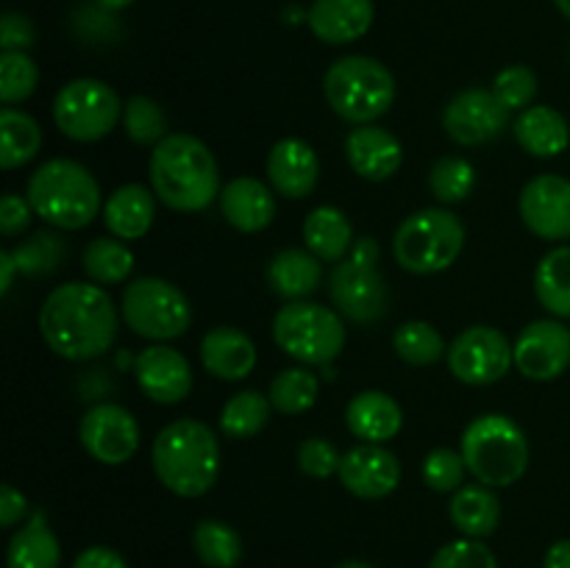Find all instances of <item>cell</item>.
I'll return each mask as SVG.
<instances>
[{"instance_id":"45","label":"cell","mask_w":570,"mask_h":568,"mask_svg":"<svg viewBox=\"0 0 570 568\" xmlns=\"http://www.w3.org/2000/svg\"><path fill=\"white\" fill-rule=\"evenodd\" d=\"M340 462H343V457L337 454V449L326 438H309L301 443L298 466L306 477L328 479L332 473L340 471Z\"/></svg>"},{"instance_id":"17","label":"cell","mask_w":570,"mask_h":568,"mask_svg":"<svg viewBox=\"0 0 570 568\" xmlns=\"http://www.w3.org/2000/svg\"><path fill=\"white\" fill-rule=\"evenodd\" d=\"M340 482L356 499H384L401 484V462L379 443H362L340 462Z\"/></svg>"},{"instance_id":"18","label":"cell","mask_w":570,"mask_h":568,"mask_svg":"<svg viewBox=\"0 0 570 568\" xmlns=\"http://www.w3.org/2000/svg\"><path fill=\"white\" fill-rule=\"evenodd\" d=\"M134 376L139 390L156 404H178L193 390V368L187 356L170 345H150L134 360Z\"/></svg>"},{"instance_id":"44","label":"cell","mask_w":570,"mask_h":568,"mask_svg":"<svg viewBox=\"0 0 570 568\" xmlns=\"http://www.w3.org/2000/svg\"><path fill=\"white\" fill-rule=\"evenodd\" d=\"M429 568H499V560L488 543L473 538L451 540L432 557Z\"/></svg>"},{"instance_id":"14","label":"cell","mask_w":570,"mask_h":568,"mask_svg":"<svg viewBox=\"0 0 570 568\" xmlns=\"http://www.w3.org/2000/svg\"><path fill=\"white\" fill-rule=\"evenodd\" d=\"M443 128L460 145H488L510 128V109L493 89H465L445 106Z\"/></svg>"},{"instance_id":"10","label":"cell","mask_w":570,"mask_h":568,"mask_svg":"<svg viewBox=\"0 0 570 568\" xmlns=\"http://www.w3.org/2000/svg\"><path fill=\"white\" fill-rule=\"evenodd\" d=\"M120 117V98L98 78H76L56 92L53 120L59 131L76 143H98L111 134Z\"/></svg>"},{"instance_id":"16","label":"cell","mask_w":570,"mask_h":568,"mask_svg":"<svg viewBox=\"0 0 570 568\" xmlns=\"http://www.w3.org/2000/svg\"><path fill=\"white\" fill-rule=\"evenodd\" d=\"M521 217L540 239H570V182L554 173L534 176L521 193Z\"/></svg>"},{"instance_id":"30","label":"cell","mask_w":570,"mask_h":568,"mask_svg":"<svg viewBox=\"0 0 570 568\" xmlns=\"http://www.w3.org/2000/svg\"><path fill=\"white\" fill-rule=\"evenodd\" d=\"M304 243L317 259L340 262L354 248V228L337 206H317L304 221Z\"/></svg>"},{"instance_id":"3","label":"cell","mask_w":570,"mask_h":568,"mask_svg":"<svg viewBox=\"0 0 570 568\" xmlns=\"http://www.w3.org/2000/svg\"><path fill=\"white\" fill-rule=\"evenodd\" d=\"M156 479L170 493L198 499L209 493L220 473V443L206 423L195 418L173 421L154 440Z\"/></svg>"},{"instance_id":"46","label":"cell","mask_w":570,"mask_h":568,"mask_svg":"<svg viewBox=\"0 0 570 568\" xmlns=\"http://www.w3.org/2000/svg\"><path fill=\"white\" fill-rule=\"evenodd\" d=\"M31 204L28 198H20L17 193H6L0 200V232L3 237H17L28 228L31 223Z\"/></svg>"},{"instance_id":"2","label":"cell","mask_w":570,"mask_h":568,"mask_svg":"<svg viewBox=\"0 0 570 568\" xmlns=\"http://www.w3.org/2000/svg\"><path fill=\"white\" fill-rule=\"evenodd\" d=\"M148 178L156 198L173 212H200L220 198V170L193 134H167L148 161Z\"/></svg>"},{"instance_id":"5","label":"cell","mask_w":570,"mask_h":568,"mask_svg":"<svg viewBox=\"0 0 570 568\" xmlns=\"http://www.w3.org/2000/svg\"><path fill=\"white\" fill-rule=\"evenodd\" d=\"M462 457L468 473L488 488H510L529 468V440L512 418L490 412L468 423L462 432Z\"/></svg>"},{"instance_id":"31","label":"cell","mask_w":570,"mask_h":568,"mask_svg":"<svg viewBox=\"0 0 570 568\" xmlns=\"http://www.w3.org/2000/svg\"><path fill=\"white\" fill-rule=\"evenodd\" d=\"M42 148V128L26 111L6 106L0 111V167L14 170L28 165Z\"/></svg>"},{"instance_id":"26","label":"cell","mask_w":570,"mask_h":568,"mask_svg":"<svg viewBox=\"0 0 570 568\" xmlns=\"http://www.w3.org/2000/svg\"><path fill=\"white\" fill-rule=\"evenodd\" d=\"M512 131H515L518 145L529 156H538V159L560 156L570 145L568 120L551 106H529V109H523Z\"/></svg>"},{"instance_id":"38","label":"cell","mask_w":570,"mask_h":568,"mask_svg":"<svg viewBox=\"0 0 570 568\" xmlns=\"http://www.w3.org/2000/svg\"><path fill=\"white\" fill-rule=\"evenodd\" d=\"M393 349L410 365L423 368L434 365V362L443 360L445 354V340L432 323L426 321H410L404 326L395 329L393 334Z\"/></svg>"},{"instance_id":"47","label":"cell","mask_w":570,"mask_h":568,"mask_svg":"<svg viewBox=\"0 0 570 568\" xmlns=\"http://www.w3.org/2000/svg\"><path fill=\"white\" fill-rule=\"evenodd\" d=\"M0 45L3 50H26L33 45V26L28 17L9 11L0 20Z\"/></svg>"},{"instance_id":"43","label":"cell","mask_w":570,"mask_h":568,"mask_svg":"<svg viewBox=\"0 0 570 568\" xmlns=\"http://www.w3.org/2000/svg\"><path fill=\"white\" fill-rule=\"evenodd\" d=\"M493 92L510 111L515 109L523 111L532 106L534 95H538V76H534L532 67L527 65L504 67V70L495 76Z\"/></svg>"},{"instance_id":"35","label":"cell","mask_w":570,"mask_h":568,"mask_svg":"<svg viewBox=\"0 0 570 568\" xmlns=\"http://www.w3.org/2000/svg\"><path fill=\"white\" fill-rule=\"evenodd\" d=\"M83 273L98 284H122L134 273V254L128 245L111 237H95L83 248Z\"/></svg>"},{"instance_id":"22","label":"cell","mask_w":570,"mask_h":568,"mask_svg":"<svg viewBox=\"0 0 570 568\" xmlns=\"http://www.w3.org/2000/svg\"><path fill=\"white\" fill-rule=\"evenodd\" d=\"M220 212L237 232L256 234L267 228L276 215V198L271 187L259 178L239 176L223 187L220 193Z\"/></svg>"},{"instance_id":"24","label":"cell","mask_w":570,"mask_h":568,"mask_svg":"<svg viewBox=\"0 0 570 568\" xmlns=\"http://www.w3.org/2000/svg\"><path fill=\"white\" fill-rule=\"evenodd\" d=\"M345 423H348L351 434H356L365 443H379L393 440L404 427V412L393 395L382 393V390H365V393L354 395L345 410Z\"/></svg>"},{"instance_id":"9","label":"cell","mask_w":570,"mask_h":568,"mask_svg":"<svg viewBox=\"0 0 570 568\" xmlns=\"http://www.w3.org/2000/svg\"><path fill=\"white\" fill-rule=\"evenodd\" d=\"M122 321L145 340H176L193 323L189 301L176 284L156 276L134 278L122 290Z\"/></svg>"},{"instance_id":"52","label":"cell","mask_w":570,"mask_h":568,"mask_svg":"<svg viewBox=\"0 0 570 568\" xmlns=\"http://www.w3.org/2000/svg\"><path fill=\"white\" fill-rule=\"evenodd\" d=\"M131 3L134 0H98V6L104 11H122V9H128Z\"/></svg>"},{"instance_id":"37","label":"cell","mask_w":570,"mask_h":568,"mask_svg":"<svg viewBox=\"0 0 570 568\" xmlns=\"http://www.w3.org/2000/svg\"><path fill=\"white\" fill-rule=\"evenodd\" d=\"M317 388L321 384L309 368H287V371L276 373L271 390H267V399L282 415H301L315 407Z\"/></svg>"},{"instance_id":"21","label":"cell","mask_w":570,"mask_h":568,"mask_svg":"<svg viewBox=\"0 0 570 568\" xmlns=\"http://www.w3.org/2000/svg\"><path fill=\"white\" fill-rule=\"evenodd\" d=\"M345 156H348V165L354 167L356 176L367 178V182H384V178L399 173L401 161H404V148H401L395 134L371 123V126H356L348 134Z\"/></svg>"},{"instance_id":"1","label":"cell","mask_w":570,"mask_h":568,"mask_svg":"<svg viewBox=\"0 0 570 568\" xmlns=\"http://www.w3.org/2000/svg\"><path fill=\"white\" fill-rule=\"evenodd\" d=\"M39 332L50 351L65 360H95L109 351L117 337L115 301L98 284H61L39 310Z\"/></svg>"},{"instance_id":"32","label":"cell","mask_w":570,"mask_h":568,"mask_svg":"<svg viewBox=\"0 0 570 568\" xmlns=\"http://www.w3.org/2000/svg\"><path fill=\"white\" fill-rule=\"evenodd\" d=\"M534 295L557 317H570V245L549 251L534 271Z\"/></svg>"},{"instance_id":"33","label":"cell","mask_w":570,"mask_h":568,"mask_svg":"<svg viewBox=\"0 0 570 568\" xmlns=\"http://www.w3.org/2000/svg\"><path fill=\"white\" fill-rule=\"evenodd\" d=\"M67 254H70V248H67L65 237L59 232H48V228L31 234V237L11 248L17 271L28 278H39L59 271Z\"/></svg>"},{"instance_id":"41","label":"cell","mask_w":570,"mask_h":568,"mask_svg":"<svg viewBox=\"0 0 570 568\" xmlns=\"http://www.w3.org/2000/svg\"><path fill=\"white\" fill-rule=\"evenodd\" d=\"M122 128L137 145H159L167 137V115L156 100L134 95L122 106Z\"/></svg>"},{"instance_id":"49","label":"cell","mask_w":570,"mask_h":568,"mask_svg":"<svg viewBox=\"0 0 570 568\" xmlns=\"http://www.w3.org/2000/svg\"><path fill=\"white\" fill-rule=\"evenodd\" d=\"M72 568H128V562L109 546H89L72 560Z\"/></svg>"},{"instance_id":"42","label":"cell","mask_w":570,"mask_h":568,"mask_svg":"<svg viewBox=\"0 0 570 568\" xmlns=\"http://www.w3.org/2000/svg\"><path fill=\"white\" fill-rule=\"evenodd\" d=\"M423 482L434 490V493H456L465 482V457L462 451L454 449H434L429 451L426 460H423Z\"/></svg>"},{"instance_id":"28","label":"cell","mask_w":570,"mask_h":568,"mask_svg":"<svg viewBox=\"0 0 570 568\" xmlns=\"http://www.w3.org/2000/svg\"><path fill=\"white\" fill-rule=\"evenodd\" d=\"M61 546L48 527L45 510H33L26 527L17 529L9 540L6 566L9 568H59Z\"/></svg>"},{"instance_id":"4","label":"cell","mask_w":570,"mask_h":568,"mask_svg":"<svg viewBox=\"0 0 570 568\" xmlns=\"http://www.w3.org/2000/svg\"><path fill=\"white\" fill-rule=\"evenodd\" d=\"M28 204L33 215L53 228L78 232L98 217L100 187L89 167L76 159H50L28 178Z\"/></svg>"},{"instance_id":"12","label":"cell","mask_w":570,"mask_h":568,"mask_svg":"<svg viewBox=\"0 0 570 568\" xmlns=\"http://www.w3.org/2000/svg\"><path fill=\"white\" fill-rule=\"evenodd\" d=\"M328 293H332L334 306L340 315L348 321L362 323H376L379 317L387 315L390 293L384 276L379 273V262H360L348 256L340 262L328 278Z\"/></svg>"},{"instance_id":"36","label":"cell","mask_w":570,"mask_h":568,"mask_svg":"<svg viewBox=\"0 0 570 568\" xmlns=\"http://www.w3.org/2000/svg\"><path fill=\"white\" fill-rule=\"evenodd\" d=\"M193 549L209 568H234L243 560V538L223 521L195 523Z\"/></svg>"},{"instance_id":"54","label":"cell","mask_w":570,"mask_h":568,"mask_svg":"<svg viewBox=\"0 0 570 568\" xmlns=\"http://www.w3.org/2000/svg\"><path fill=\"white\" fill-rule=\"evenodd\" d=\"M554 6L562 11V17H568L570 20V0H554Z\"/></svg>"},{"instance_id":"53","label":"cell","mask_w":570,"mask_h":568,"mask_svg":"<svg viewBox=\"0 0 570 568\" xmlns=\"http://www.w3.org/2000/svg\"><path fill=\"white\" fill-rule=\"evenodd\" d=\"M337 568H373V566H367V562H362V560H345V562H340Z\"/></svg>"},{"instance_id":"40","label":"cell","mask_w":570,"mask_h":568,"mask_svg":"<svg viewBox=\"0 0 570 568\" xmlns=\"http://www.w3.org/2000/svg\"><path fill=\"white\" fill-rule=\"evenodd\" d=\"M39 84V67L26 50H3L0 53V100L6 106L22 104L31 98Z\"/></svg>"},{"instance_id":"50","label":"cell","mask_w":570,"mask_h":568,"mask_svg":"<svg viewBox=\"0 0 570 568\" xmlns=\"http://www.w3.org/2000/svg\"><path fill=\"white\" fill-rule=\"evenodd\" d=\"M543 568H570V540H557L549 551H546Z\"/></svg>"},{"instance_id":"51","label":"cell","mask_w":570,"mask_h":568,"mask_svg":"<svg viewBox=\"0 0 570 568\" xmlns=\"http://www.w3.org/2000/svg\"><path fill=\"white\" fill-rule=\"evenodd\" d=\"M0 273H3V278H0V293L6 295L11 290V282H14V273H20L17 271L11 251H0Z\"/></svg>"},{"instance_id":"27","label":"cell","mask_w":570,"mask_h":568,"mask_svg":"<svg viewBox=\"0 0 570 568\" xmlns=\"http://www.w3.org/2000/svg\"><path fill=\"white\" fill-rule=\"evenodd\" d=\"M451 523L465 538L482 540L495 532L501 521V501L488 484H462L449 505Z\"/></svg>"},{"instance_id":"7","label":"cell","mask_w":570,"mask_h":568,"mask_svg":"<svg viewBox=\"0 0 570 568\" xmlns=\"http://www.w3.org/2000/svg\"><path fill=\"white\" fill-rule=\"evenodd\" d=\"M465 245V226L449 209H421L406 217L393 237V254L404 271L429 276L456 262Z\"/></svg>"},{"instance_id":"15","label":"cell","mask_w":570,"mask_h":568,"mask_svg":"<svg viewBox=\"0 0 570 568\" xmlns=\"http://www.w3.org/2000/svg\"><path fill=\"white\" fill-rule=\"evenodd\" d=\"M515 368L534 382H551L570 368V329L560 321H534L518 334Z\"/></svg>"},{"instance_id":"23","label":"cell","mask_w":570,"mask_h":568,"mask_svg":"<svg viewBox=\"0 0 570 568\" xmlns=\"http://www.w3.org/2000/svg\"><path fill=\"white\" fill-rule=\"evenodd\" d=\"M200 362L206 371L223 382H239L256 365V345L245 332L234 326H215L200 340Z\"/></svg>"},{"instance_id":"6","label":"cell","mask_w":570,"mask_h":568,"mask_svg":"<svg viewBox=\"0 0 570 568\" xmlns=\"http://www.w3.org/2000/svg\"><path fill=\"white\" fill-rule=\"evenodd\" d=\"M323 92L334 115L354 126H371L393 106L395 78L382 61L371 56H343L326 70Z\"/></svg>"},{"instance_id":"20","label":"cell","mask_w":570,"mask_h":568,"mask_svg":"<svg viewBox=\"0 0 570 568\" xmlns=\"http://www.w3.org/2000/svg\"><path fill=\"white\" fill-rule=\"evenodd\" d=\"M373 17V0H312L306 26L321 42L348 45L371 31Z\"/></svg>"},{"instance_id":"8","label":"cell","mask_w":570,"mask_h":568,"mask_svg":"<svg viewBox=\"0 0 570 568\" xmlns=\"http://www.w3.org/2000/svg\"><path fill=\"white\" fill-rule=\"evenodd\" d=\"M273 340L301 365H332L345 345L343 317L312 301H287L273 317Z\"/></svg>"},{"instance_id":"34","label":"cell","mask_w":570,"mask_h":568,"mask_svg":"<svg viewBox=\"0 0 570 568\" xmlns=\"http://www.w3.org/2000/svg\"><path fill=\"white\" fill-rule=\"evenodd\" d=\"M271 399L259 390H239L223 404L220 427L228 438H254L271 421Z\"/></svg>"},{"instance_id":"48","label":"cell","mask_w":570,"mask_h":568,"mask_svg":"<svg viewBox=\"0 0 570 568\" xmlns=\"http://www.w3.org/2000/svg\"><path fill=\"white\" fill-rule=\"evenodd\" d=\"M28 499L14 488V484H0V527H14L26 518Z\"/></svg>"},{"instance_id":"25","label":"cell","mask_w":570,"mask_h":568,"mask_svg":"<svg viewBox=\"0 0 570 568\" xmlns=\"http://www.w3.org/2000/svg\"><path fill=\"white\" fill-rule=\"evenodd\" d=\"M156 193L142 184H126L115 189L104 206V223L117 239H139L150 232L156 217Z\"/></svg>"},{"instance_id":"11","label":"cell","mask_w":570,"mask_h":568,"mask_svg":"<svg viewBox=\"0 0 570 568\" xmlns=\"http://www.w3.org/2000/svg\"><path fill=\"white\" fill-rule=\"evenodd\" d=\"M515 362L510 340L493 326H471L449 345V368L460 382L488 388L504 379Z\"/></svg>"},{"instance_id":"13","label":"cell","mask_w":570,"mask_h":568,"mask_svg":"<svg viewBox=\"0 0 570 568\" xmlns=\"http://www.w3.org/2000/svg\"><path fill=\"white\" fill-rule=\"evenodd\" d=\"M83 451L100 466H122L139 449V423L126 407L95 404L78 427Z\"/></svg>"},{"instance_id":"39","label":"cell","mask_w":570,"mask_h":568,"mask_svg":"<svg viewBox=\"0 0 570 568\" xmlns=\"http://www.w3.org/2000/svg\"><path fill=\"white\" fill-rule=\"evenodd\" d=\"M473 184H476L473 165L460 156H443L429 170V189L440 204H460L473 193Z\"/></svg>"},{"instance_id":"29","label":"cell","mask_w":570,"mask_h":568,"mask_svg":"<svg viewBox=\"0 0 570 568\" xmlns=\"http://www.w3.org/2000/svg\"><path fill=\"white\" fill-rule=\"evenodd\" d=\"M321 262L312 251L301 248H284L273 256L271 267H267V282L276 295L284 301H304L306 295L315 293L321 287Z\"/></svg>"},{"instance_id":"19","label":"cell","mask_w":570,"mask_h":568,"mask_svg":"<svg viewBox=\"0 0 570 568\" xmlns=\"http://www.w3.org/2000/svg\"><path fill=\"white\" fill-rule=\"evenodd\" d=\"M321 176V161H317L315 148L304 139L287 137L273 145L267 154V178L271 187L284 198L301 200L312 195Z\"/></svg>"}]
</instances>
